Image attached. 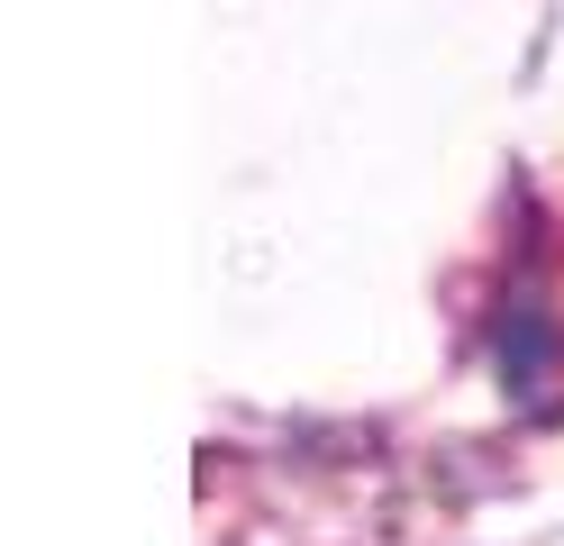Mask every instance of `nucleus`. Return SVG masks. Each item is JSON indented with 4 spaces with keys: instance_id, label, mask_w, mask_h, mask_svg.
<instances>
[]
</instances>
